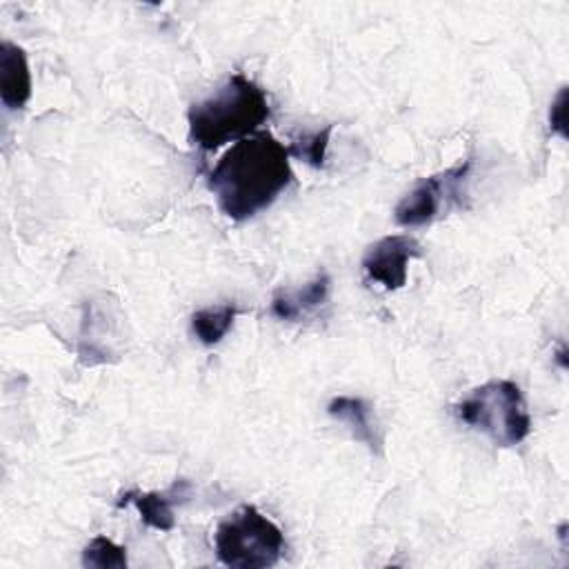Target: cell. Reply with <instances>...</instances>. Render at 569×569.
<instances>
[{"label": "cell", "instance_id": "1", "mask_svg": "<svg viewBox=\"0 0 569 569\" xmlns=\"http://www.w3.org/2000/svg\"><path fill=\"white\" fill-rule=\"evenodd\" d=\"M291 153L273 133L256 131L233 142L211 169L207 184L218 209L233 222L264 211L291 184Z\"/></svg>", "mask_w": 569, "mask_h": 569}, {"label": "cell", "instance_id": "2", "mask_svg": "<svg viewBox=\"0 0 569 569\" xmlns=\"http://www.w3.org/2000/svg\"><path fill=\"white\" fill-rule=\"evenodd\" d=\"M269 116L264 89L244 73H233L209 98L189 107V140L202 151H213L260 131Z\"/></svg>", "mask_w": 569, "mask_h": 569}, {"label": "cell", "instance_id": "3", "mask_svg": "<svg viewBox=\"0 0 569 569\" xmlns=\"http://www.w3.org/2000/svg\"><path fill=\"white\" fill-rule=\"evenodd\" d=\"M458 418L498 447L520 445L531 433V416L513 380H487L456 405Z\"/></svg>", "mask_w": 569, "mask_h": 569}, {"label": "cell", "instance_id": "4", "mask_svg": "<svg viewBox=\"0 0 569 569\" xmlns=\"http://www.w3.org/2000/svg\"><path fill=\"white\" fill-rule=\"evenodd\" d=\"M213 547L218 560L227 567L267 569L282 558L287 545L271 518L253 505H242L216 527Z\"/></svg>", "mask_w": 569, "mask_h": 569}, {"label": "cell", "instance_id": "5", "mask_svg": "<svg viewBox=\"0 0 569 569\" xmlns=\"http://www.w3.org/2000/svg\"><path fill=\"white\" fill-rule=\"evenodd\" d=\"M471 160H462L445 171L416 182V187L402 196L393 209V218L400 227H422L447 213L453 204L462 202V182L467 180Z\"/></svg>", "mask_w": 569, "mask_h": 569}, {"label": "cell", "instance_id": "6", "mask_svg": "<svg viewBox=\"0 0 569 569\" xmlns=\"http://www.w3.org/2000/svg\"><path fill=\"white\" fill-rule=\"evenodd\" d=\"M422 256L420 242L409 233H391L373 242L362 256L365 273L387 291H398L407 284L409 262Z\"/></svg>", "mask_w": 569, "mask_h": 569}, {"label": "cell", "instance_id": "7", "mask_svg": "<svg viewBox=\"0 0 569 569\" xmlns=\"http://www.w3.org/2000/svg\"><path fill=\"white\" fill-rule=\"evenodd\" d=\"M327 413L345 425L351 438L367 445L371 453L385 456V433L369 400L360 396H336L329 400Z\"/></svg>", "mask_w": 569, "mask_h": 569}, {"label": "cell", "instance_id": "8", "mask_svg": "<svg viewBox=\"0 0 569 569\" xmlns=\"http://www.w3.org/2000/svg\"><path fill=\"white\" fill-rule=\"evenodd\" d=\"M189 491L187 480H176L167 491H127L118 498L116 507L122 509L133 505L142 518V522L158 531H171L176 527L173 505L178 498H184Z\"/></svg>", "mask_w": 569, "mask_h": 569}, {"label": "cell", "instance_id": "9", "mask_svg": "<svg viewBox=\"0 0 569 569\" xmlns=\"http://www.w3.org/2000/svg\"><path fill=\"white\" fill-rule=\"evenodd\" d=\"M31 98V71L22 47L0 42V100L7 109L18 111Z\"/></svg>", "mask_w": 569, "mask_h": 569}, {"label": "cell", "instance_id": "10", "mask_svg": "<svg viewBox=\"0 0 569 569\" xmlns=\"http://www.w3.org/2000/svg\"><path fill=\"white\" fill-rule=\"evenodd\" d=\"M331 291V276L320 269L302 289H278L271 298V313L280 320H300L322 307Z\"/></svg>", "mask_w": 569, "mask_h": 569}, {"label": "cell", "instance_id": "11", "mask_svg": "<svg viewBox=\"0 0 569 569\" xmlns=\"http://www.w3.org/2000/svg\"><path fill=\"white\" fill-rule=\"evenodd\" d=\"M238 313H240V309H238L236 302H224V305L198 309L191 316V331L202 345L213 347L227 336V331L231 329Z\"/></svg>", "mask_w": 569, "mask_h": 569}, {"label": "cell", "instance_id": "12", "mask_svg": "<svg viewBox=\"0 0 569 569\" xmlns=\"http://www.w3.org/2000/svg\"><path fill=\"white\" fill-rule=\"evenodd\" d=\"M82 565L96 569H127V549L107 536H96L82 551Z\"/></svg>", "mask_w": 569, "mask_h": 569}, {"label": "cell", "instance_id": "13", "mask_svg": "<svg viewBox=\"0 0 569 569\" xmlns=\"http://www.w3.org/2000/svg\"><path fill=\"white\" fill-rule=\"evenodd\" d=\"M331 129H333V124H327L325 129H318L313 133H302V136L293 138L291 144H289V153L293 158L307 162L309 167H322L325 156H327V147H329Z\"/></svg>", "mask_w": 569, "mask_h": 569}, {"label": "cell", "instance_id": "14", "mask_svg": "<svg viewBox=\"0 0 569 569\" xmlns=\"http://www.w3.org/2000/svg\"><path fill=\"white\" fill-rule=\"evenodd\" d=\"M565 116H567V87H560V91L551 100L549 124H551V131H556L562 140H567V118Z\"/></svg>", "mask_w": 569, "mask_h": 569}]
</instances>
